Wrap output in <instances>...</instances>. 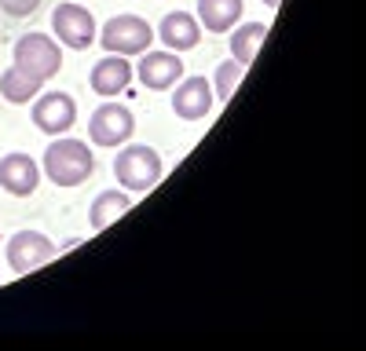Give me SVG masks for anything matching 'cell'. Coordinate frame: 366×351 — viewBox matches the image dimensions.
<instances>
[{
    "instance_id": "6da1fadb",
    "label": "cell",
    "mask_w": 366,
    "mask_h": 351,
    "mask_svg": "<svg viewBox=\"0 0 366 351\" xmlns=\"http://www.w3.org/2000/svg\"><path fill=\"white\" fill-rule=\"evenodd\" d=\"M92 168H96V158L81 139H55L44 151V176L55 187H81Z\"/></svg>"
},
{
    "instance_id": "7a4b0ae2",
    "label": "cell",
    "mask_w": 366,
    "mask_h": 351,
    "mask_svg": "<svg viewBox=\"0 0 366 351\" xmlns=\"http://www.w3.org/2000/svg\"><path fill=\"white\" fill-rule=\"evenodd\" d=\"M114 176H117V183L125 190L147 194L150 187L162 180V158H158L154 146H143V143L125 146V143H121V151L114 158Z\"/></svg>"
},
{
    "instance_id": "3957f363",
    "label": "cell",
    "mask_w": 366,
    "mask_h": 351,
    "mask_svg": "<svg viewBox=\"0 0 366 351\" xmlns=\"http://www.w3.org/2000/svg\"><path fill=\"white\" fill-rule=\"evenodd\" d=\"M15 66L44 84L63 70V48H59L48 34H26V37L15 41Z\"/></svg>"
},
{
    "instance_id": "277c9868",
    "label": "cell",
    "mask_w": 366,
    "mask_h": 351,
    "mask_svg": "<svg viewBox=\"0 0 366 351\" xmlns=\"http://www.w3.org/2000/svg\"><path fill=\"white\" fill-rule=\"evenodd\" d=\"M150 41H154V29H150V22L139 19V15H114L99 29V44L114 55H125V58L147 51Z\"/></svg>"
},
{
    "instance_id": "5b68a950",
    "label": "cell",
    "mask_w": 366,
    "mask_h": 351,
    "mask_svg": "<svg viewBox=\"0 0 366 351\" xmlns=\"http://www.w3.org/2000/svg\"><path fill=\"white\" fill-rule=\"evenodd\" d=\"M136 132V117L129 106H121V103H103L96 113L88 117V139L96 143V146H121V143H129Z\"/></svg>"
},
{
    "instance_id": "8992f818",
    "label": "cell",
    "mask_w": 366,
    "mask_h": 351,
    "mask_svg": "<svg viewBox=\"0 0 366 351\" xmlns=\"http://www.w3.org/2000/svg\"><path fill=\"white\" fill-rule=\"evenodd\" d=\"M51 29H55V37L63 41L66 48L84 51V48L96 44V19H92L88 8L74 4V0H63V4L55 8V15H51Z\"/></svg>"
},
{
    "instance_id": "52a82bcc",
    "label": "cell",
    "mask_w": 366,
    "mask_h": 351,
    "mask_svg": "<svg viewBox=\"0 0 366 351\" xmlns=\"http://www.w3.org/2000/svg\"><path fill=\"white\" fill-rule=\"evenodd\" d=\"M51 256H55V245L41 230H19L8 242V263H11L15 275H29V271L44 268Z\"/></svg>"
},
{
    "instance_id": "ba28073f",
    "label": "cell",
    "mask_w": 366,
    "mask_h": 351,
    "mask_svg": "<svg viewBox=\"0 0 366 351\" xmlns=\"http://www.w3.org/2000/svg\"><path fill=\"white\" fill-rule=\"evenodd\" d=\"M77 121V103L66 92H48L34 103V125L48 136H63Z\"/></svg>"
},
{
    "instance_id": "9c48e42d",
    "label": "cell",
    "mask_w": 366,
    "mask_h": 351,
    "mask_svg": "<svg viewBox=\"0 0 366 351\" xmlns=\"http://www.w3.org/2000/svg\"><path fill=\"white\" fill-rule=\"evenodd\" d=\"M172 92V110L183 121H202L212 110V84L205 77H179Z\"/></svg>"
},
{
    "instance_id": "30bf717a",
    "label": "cell",
    "mask_w": 366,
    "mask_h": 351,
    "mask_svg": "<svg viewBox=\"0 0 366 351\" xmlns=\"http://www.w3.org/2000/svg\"><path fill=\"white\" fill-rule=\"evenodd\" d=\"M139 84H147V88H154V92H169V88L183 77V58L176 55V51H147L143 58H139Z\"/></svg>"
},
{
    "instance_id": "8fae6325",
    "label": "cell",
    "mask_w": 366,
    "mask_h": 351,
    "mask_svg": "<svg viewBox=\"0 0 366 351\" xmlns=\"http://www.w3.org/2000/svg\"><path fill=\"white\" fill-rule=\"evenodd\" d=\"M41 183V165L29 154H8L0 158V187L15 198H29Z\"/></svg>"
},
{
    "instance_id": "7c38bea8",
    "label": "cell",
    "mask_w": 366,
    "mask_h": 351,
    "mask_svg": "<svg viewBox=\"0 0 366 351\" xmlns=\"http://www.w3.org/2000/svg\"><path fill=\"white\" fill-rule=\"evenodd\" d=\"M129 81H132L129 58H125V55H114V51H107V58H99V63L92 66V77H88L92 92L103 96V99H114L117 92H125Z\"/></svg>"
},
{
    "instance_id": "4fadbf2b",
    "label": "cell",
    "mask_w": 366,
    "mask_h": 351,
    "mask_svg": "<svg viewBox=\"0 0 366 351\" xmlns=\"http://www.w3.org/2000/svg\"><path fill=\"white\" fill-rule=\"evenodd\" d=\"M158 37L165 41L169 51H191L202 41V26L191 11H169L158 26Z\"/></svg>"
},
{
    "instance_id": "5bb4252c",
    "label": "cell",
    "mask_w": 366,
    "mask_h": 351,
    "mask_svg": "<svg viewBox=\"0 0 366 351\" xmlns=\"http://www.w3.org/2000/svg\"><path fill=\"white\" fill-rule=\"evenodd\" d=\"M242 19V0H198V22L212 34H227Z\"/></svg>"
},
{
    "instance_id": "9a60e30c",
    "label": "cell",
    "mask_w": 366,
    "mask_h": 351,
    "mask_svg": "<svg viewBox=\"0 0 366 351\" xmlns=\"http://www.w3.org/2000/svg\"><path fill=\"white\" fill-rule=\"evenodd\" d=\"M129 209H132V198L125 190H103L96 201H92V213H88L92 230H107L114 220H121Z\"/></svg>"
},
{
    "instance_id": "2e32d148",
    "label": "cell",
    "mask_w": 366,
    "mask_h": 351,
    "mask_svg": "<svg viewBox=\"0 0 366 351\" xmlns=\"http://www.w3.org/2000/svg\"><path fill=\"white\" fill-rule=\"evenodd\" d=\"M264 37H267V22H246V26H238L234 34H231V58H234V63H242V66H249L253 58H257V51H260V44H264Z\"/></svg>"
},
{
    "instance_id": "e0dca14e",
    "label": "cell",
    "mask_w": 366,
    "mask_h": 351,
    "mask_svg": "<svg viewBox=\"0 0 366 351\" xmlns=\"http://www.w3.org/2000/svg\"><path fill=\"white\" fill-rule=\"evenodd\" d=\"M37 92H41V81L22 73L19 66L0 73V96H4L8 103H29V99H37Z\"/></svg>"
},
{
    "instance_id": "ac0fdd59",
    "label": "cell",
    "mask_w": 366,
    "mask_h": 351,
    "mask_svg": "<svg viewBox=\"0 0 366 351\" xmlns=\"http://www.w3.org/2000/svg\"><path fill=\"white\" fill-rule=\"evenodd\" d=\"M242 73H246V66L234 63V58H227V63L217 66V84H212V88H217V96H220L224 103L234 96V88L242 84Z\"/></svg>"
},
{
    "instance_id": "d6986e66",
    "label": "cell",
    "mask_w": 366,
    "mask_h": 351,
    "mask_svg": "<svg viewBox=\"0 0 366 351\" xmlns=\"http://www.w3.org/2000/svg\"><path fill=\"white\" fill-rule=\"evenodd\" d=\"M41 8V0H0V11H8L11 19H26Z\"/></svg>"
},
{
    "instance_id": "ffe728a7",
    "label": "cell",
    "mask_w": 366,
    "mask_h": 351,
    "mask_svg": "<svg viewBox=\"0 0 366 351\" xmlns=\"http://www.w3.org/2000/svg\"><path fill=\"white\" fill-rule=\"evenodd\" d=\"M264 4H267V8H279V0H264Z\"/></svg>"
}]
</instances>
